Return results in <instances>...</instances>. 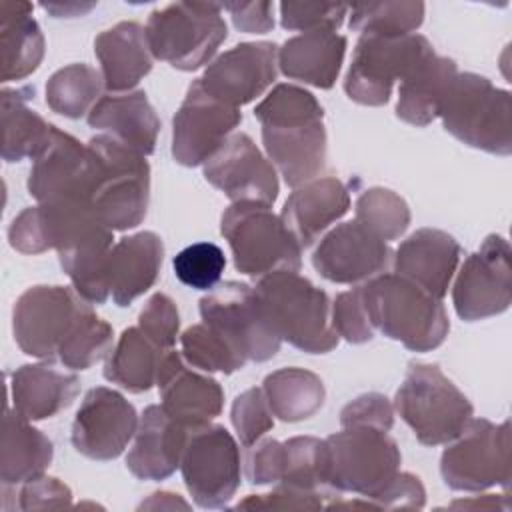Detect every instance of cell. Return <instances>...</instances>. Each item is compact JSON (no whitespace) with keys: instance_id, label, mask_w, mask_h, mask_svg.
Listing matches in <instances>:
<instances>
[{"instance_id":"1","label":"cell","mask_w":512,"mask_h":512,"mask_svg":"<svg viewBox=\"0 0 512 512\" xmlns=\"http://www.w3.org/2000/svg\"><path fill=\"white\" fill-rule=\"evenodd\" d=\"M254 116L262 126L268 160L290 188H298L326 166L324 108L312 92L296 84H276Z\"/></svg>"},{"instance_id":"2","label":"cell","mask_w":512,"mask_h":512,"mask_svg":"<svg viewBox=\"0 0 512 512\" xmlns=\"http://www.w3.org/2000/svg\"><path fill=\"white\" fill-rule=\"evenodd\" d=\"M372 328L412 352L438 348L450 330L440 298L398 274H378L360 284Z\"/></svg>"},{"instance_id":"3","label":"cell","mask_w":512,"mask_h":512,"mask_svg":"<svg viewBox=\"0 0 512 512\" xmlns=\"http://www.w3.org/2000/svg\"><path fill=\"white\" fill-rule=\"evenodd\" d=\"M254 290L280 340L308 354H326L338 346L330 298L308 278L294 270H276L258 278Z\"/></svg>"},{"instance_id":"4","label":"cell","mask_w":512,"mask_h":512,"mask_svg":"<svg viewBox=\"0 0 512 512\" xmlns=\"http://www.w3.org/2000/svg\"><path fill=\"white\" fill-rule=\"evenodd\" d=\"M438 116L444 130L462 144L496 154H512V100L486 76L458 72L450 82Z\"/></svg>"},{"instance_id":"5","label":"cell","mask_w":512,"mask_h":512,"mask_svg":"<svg viewBox=\"0 0 512 512\" xmlns=\"http://www.w3.org/2000/svg\"><path fill=\"white\" fill-rule=\"evenodd\" d=\"M402 454L388 432L370 426L342 428L324 440V484L376 500L400 472Z\"/></svg>"},{"instance_id":"6","label":"cell","mask_w":512,"mask_h":512,"mask_svg":"<svg viewBox=\"0 0 512 512\" xmlns=\"http://www.w3.org/2000/svg\"><path fill=\"white\" fill-rule=\"evenodd\" d=\"M394 408L424 446L452 442L474 416L466 394L436 366L410 362Z\"/></svg>"},{"instance_id":"7","label":"cell","mask_w":512,"mask_h":512,"mask_svg":"<svg viewBox=\"0 0 512 512\" xmlns=\"http://www.w3.org/2000/svg\"><path fill=\"white\" fill-rule=\"evenodd\" d=\"M146 38L156 60L192 72L210 64L228 36L222 6L216 2H172L150 12Z\"/></svg>"},{"instance_id":"8","label":"cell","mask_w":512,"mask_h":512,"mask_svg":"<svg viewBox=\"0 0 512 512\" xmlns=\"http://www.w3.org/2000/svg\"><path fill=\"white\" fill-rule=\"evenodd\" d=\"M220 234L230 246L236 270L246 276L298 272L302 266V246L270 206L234 202L220 218Z\"/></svg>"},{"instance_id":"9","label":"cell","mask_w":512,"mask_h":512,"mask_svg":"<svg viewBox=\"0 0 512 512\" xmlns=\"http://www.w3.org/2000/svg\"><path fill=\"white\" fill-rule=\"evenodd\" d=\"M100 162L92 208L112 230L136 228L148 212L150 166L146 156L108 134L88 140Z\"/></svg>"},{"instance_id":"10","label":"cell","mask_w":512,"mask_h":512,"mask_svg":"<svg viewBox=\"0 0 512 512\" xmlns=\"http://www.w3.org/2000/svg\"><path fill=\"white\" fill-rule=\"evenodd\" d=\"M434 54L428 38L416 32L404 36L360 34L344 78V92L356 104L382 106L390 100L394 82Z\"/></svg>"},{"instance_id":"11","label":"cell","mask_w":512,"mask_h":512,"mask_svg":"<svg viewBox=\"0 0 512 512\" xmlns=\"http://www.w3.org/2000/svg\"><path fill=\"white\" fill-rule=\"evenodd\" d=\"M440 474L448 488L482 492L510 482V422L494 424L470 418L466 428L444 448Z\"/></svg>"},{"instance_id":"12","label":"cell","mask_w":512,"mask_h":512,"mask_svg":"<svg viewBox=\"0 0 512 512\" xmlns=\"http://www.w3.org/2000/svg\"><path fill=\"white\" fill-rule=\"evenodd\" d=\"M90 308L74 288L38 284L24 290L12 310V332L28 356L52 362L80 316Z\"/></svg>"},{"instance_id":"13","label":"cell","mask_w":512,"mask_h":512,"mask_svg":"<svg viewBox=\"0 0 512 512\" xmlns=\"http://www.w3.org/2000/svg\"><path fill=\"white\" fill-rule=\"evenodd\" d=\"M198 308L202 322L234 344L246 360L266 362L280 350L282 340L250 284L222 282L200 298Z\"/></svg>"},{"instance_id":"14","label":"cell","mask_w":512,"mask_h":512,"mask_svg":"<svg viewBox=\"0 0 512 512\" xmlns=\"http://www.w3.org/2000/svg\"><path fill=\"white\" fill-rule=\"evenodd\" d=\"M182 480L200 508H224L240 486V448L220 424L190 430L180 460Z\"/></svg>"},{"instance_id":"15","label":"cell","mask_w":512,"mask_h":512,"mask_svg":"<svg viewBox=\"0 0 512 512\" xmlns=\"http://www.w3.org/2000/svg\"><path fill=\"white\" fill-rule=\"evenodd\" d=\"M100 178L96 152L72 134L54 128L46 148L34 158L28 192L40 202H82L92 206Z\"/></svg>"},{"instance_id":"16","label":"cell","mask_w":512,"mask_h":512,"mask_svg":"<svg viewBox=\"0 0 512 512\" xmlns=\"http://www.w3.org/2000/svg\"><path fill=\"white\" fill-rule=\"evenodd\" d=\"M510 256L508 240L500 234H488L482 246L464 260L452 288V304L458 318L478 322L510 308Z\"/></svg>"},{"instance_id":"17","label":"cell","mask_w":512,"mask_h":512,"mask_svg":"<svg viewBox=\"0 0 512 512\" xmlns=\"http://www.w3.org/2000/svg\"><path fill=\"white\" fill-rule=\"evenodd\" d=\"M240 122V108L210 96L196 78L172 120V158L188 168L204 164Z\"/></svg>"},{"instance_id":"18","label":"cell","mask_w":512,"mask_h":512,"mask_svg":"<svg viewBox=\"0 0 512 512\" xmlns=\"http://www.w3.org/2000/svg\"><path fill=\"white\" fill-rule=\"evenodd\" d=\"M204 178L234 202L272 206L280 184L274 164L244 132H232L226 142L202 164Z\"/></svg>"},{"instance_id":"19","label":"cell","mask_w":512,"mask_h":512,"mask_svg":"<svg viewBox=\"0 0 512 512\" xmlns=\"http://www.w3.org/2000/svg\"><path fill=\"white\" fill-rule=\"evenodd\" d=\"M136 408L116 390L90 388L72 422V446L90 460L118 458L138 430Z\"/></svg>"},{"instance_id":"20","label":"cell","mask_w":512,"mask_h":512,"mask_svg":"<svg viewBox=\"0 0 512 512\" xmlns=\"http://www.w3.org/2000/svg\"><path fill=\"white\" fill-rule=\"evenodd\" d=\"M278 74V46L274 42H240L218 54L198 78L216 100L240 108L258 98Z\"/></svg>"},{"instance_id":"21","label":"cell","mask_w":512,"mask_h":512,"mask_svg":"<svg viewBox=\"0 0 512 512\" xmlns=\"http://www.w3.org/2000/svg\"><path fill=\"white\" fill-rule=\"evenodd\" d=\"M392 250L356 220L328 230L314 254V270L334 284H362L386 270Z\"/></svg>"},{"instance_id":"22","label":"cell","mask_w":512,"mask_h":512,"mask_svg":"<svg viewBox=\"0 0 512 512\" xmlns=\"http://www.w3.org/2000/svg\"><path fill=\"white\" fill-rule=\"evenodd\" d=\"M156 386L164 412L186 430L202 428L222 412L224 390L220 382L194 370L174 348L162 352Z\"/></svg>"},{"instance_id":"23","label":"cell","mask_w":512,"mask_h":512,"mask_svg":"<svg viewBox=\"0 0 512 512\" xmlns=\"http://www.w3.org/2000/svg\"><path fill=\"white\" fill-rule=\"evenodd\" d=\"M462 248L454 236L438 228L412 232L394 252V274L424 288L434 298H444L458 268Z\"/></svg>"},{"instance_id":"24","label":"cell","mask_w":512,"mask_h":512,"mask_svg":"<svg viewBox=\"0 0 512 512\" xmlns=\"http://www.w3.org/2000/svg\"><path fill=\"white\" fill-rule=\"evenodd\" d=\"M188 432L160 404L146 406L126 456V468L138 480H166L180 468Z\"/></svg>"},{"instance_id":"25","label":"cell","mask_w":512,"mask_h":512,"mask_svg":"<svg viewBox=\"0 0 512 512\" xmlns=\"http://www.w3.org/2000/svg\"><path fill=\"white\" fill-rule=\"evenodd\" d=\"M350 208L348 186L336 176H318L288 196L280 218L302 248L312 246L320 234Z\"/></svg>"},{"instance_id":"26","label":"cell","mask_w":512,"mask_h":512,"mask_svg":"<svg viewBox=\"0 0 512 512\" xmlns=\"http://www.w3.org/2000/svg\"><path fill=\"white\" fill-rule=\"evenodd\" d=\"M86 122L142 156H150L156 148L160 118L144 90L102 96L88 112Z\"/></svg>"},{"instance_id":"27","label":"cell","mask_w":512,"mask_h":512,"mask_svg":"<svg viewBox=\"0 0 512 512\" xmlns=\"http://www.w3.org/2000/svg\"><path fill=\"white\" fill-rule=\"evenodd\" d=\"M94 54L100 62L104 88L110 94L132 92L154 62L146 28L138 22H118L100 32L94 38Z\"/></svg>"},{"instance_id":"28","label":"cell","mask_w":512,"mask_h":512,"mask_svg":"<svg viewBox=\"0 0 512 512\" xmlns=\"http://www.w3.org/2000/svg\"><path fill=\"white\" fill-rule=\"evenodd\" d=\"M346 44V36L338 32H302L278 48V68L286 78L328 90L340 74Z\"/></svg>"},{"instance_id":"29","label":"cell","mask_w":512,"mask_h":512,"mask_svg":"<svg viewBox=\"0 0 512 512\" xmlns=\"http://www.w3.org/2000/svg\"><path fill=\"white\" fill-rule=\"evenodd\" d=\"M164 244L156 232L144 230L120 238L110 252V294L116 306H130L160 276Z\"/></svg>"},{"instance_id":"30","label":"cell","mask_w":512,"mask_h":512,"mask_svg":"<svg viewBox=\"0 0 512 512\" xmlns=\"http://www.w3.org/2000/svg\"><path fill=\"white\" fill-rule=\"evenodd\" d=\"M80 392L74 372H64L54 364H24L12 372L10 394L14 410L26 420H46L66 410Z\"/></svg>"},{"instance_id":"31","label":"cell","mask_w":512,"mask_h":512,"mask_svg":"<svg viewBox=\"0 0 512 512\" xmlns=\"http://www.w3.org/2000/svg\"><path fill=\"white\" fill-rule=\"evenodd\" d=\"M52 456V440L14 408H6L0 450L2 486H16L44 476Z\"/></svg>"},{"instance_id":"32","label":"cell","mask_w":512,"mask_h":512,"mask_svg":"<svg viewBox=\"0 0 512 512\" xmlns=\"http://www.w3.org/2000/svg\"><path fill=\"white\" fill-rule=\"evenodd\" d=\"M458 74L456 62L446 56H430L400 80L396 116L412 126H428L438 118L440 102Z\"/></svg>"},{"instance_id":"33","label":"cell","mask_w":512,"mask_h":512,"mask_svg":"<svg viewBox=\"0 0 512 512\" xmlns=\"http://www.w3.org/2000/svg\"><path fill=\"white\" fill-rule=\"evenodd\" d=\"M2 82L24 80L38 70L44 58V36L32 18L30 2L0 4Z\"/></svg>"},{"instance_id":"34","label":"cell","mask_w":512,"mask_h":512,"mask_svg":"<svg viewBox=\"0 0 512 512\" xmlns=\"http://www.w3.org/2000/svg\"><path fill=\"white\" fill-rule=\"evenodd\" d=\"M34 94V86L2 90V158L6 162L36 158L54 134L56 126L28 106Z\"/></svg>"},{"instance_id":"35","label":"cell","mask_w":512,"mask_h":512,"mask_svg":"<svg viewBox=\"0 0 512 512\" xmlns=\"http://www.w3.org/2000/svg\"><path fill=\"white\" fill-rule=\"evenodd\" d=\"M262 390L272 414L282 422H302L312 418L326 400V388L318 374L306 368H280L270 372Z\"/></svg>"},{"instance_id":"36","label":"cell","mask_w":512,"mask_h":512,"mask_svg":"<svg viewBox=\"0 0 512 512\" xmlns=\"http://www.w3.org/2000/svg\"><path fill=\"white\" fill-rule=\"evenodd\" d=\"M162 352L138 326H130L106 356L104 378L132 394L148 392L156 384Z\"/></svg>"},{"instance_id":"37","label":"cell","mask_w":512,"mask_h":512,"mask_svg":"<svg viewBox=\"0 0 512 512\" xmlns=\"http://www.w3.org/2000/svg\"><path fill=\"white\" fill-rule=\"evenodd\" d=\"M114 230H104L68 250L58 252L72 288L90 304H104L110 296V252Z\"/></svg>"},{"instance_id":"38","label":"cell","mask_w":512,"mask_h":512,"mask_svg":"<svg viewBox=\"0 0 512 512\" xmlns=\"http://www.w3.org/2000/svg\"><path fill=\"white\" fill-rule=\"evenodd\" d=\"M102 74L84 64H68L56 70L46 82V104L52 112L78 120L102 98Z\"/></svg>"},{"instance_id":"39","label":"cell","mask_w":512,"mask_h":512,"mask_svg":"<svg viewBox=\"0 0 512 512\" xmlns=\"http://www.w3.org/2000/svg\"><path fill=\"white\" fill-rule=\"evenodd\" d=\"M350 10V30L360 34L378 36H404L414 34L424 22L426 6L414 0L396 2H368L356 4Z\"/></svg>"},{"instance_id":"40","label":"cell","mask_w":512,"mask_h":512,"mask_svg":"<svg viewBox=\"0 0 512 512\" xmlns=\"http://www.w3.org/2000/svg\"><path fill=\"white\" fill-rule=\"evenodd\" d=\"M182 358L202 372L232 374L248 362L242 352L208 324H194L180 334Z\"/></svg>"},{"instance_id":"41","label":"cell","mask_w":512,"mask_h":512,"mask_svg":"<svg viewBox=\"0 0 512 512\" xmlns=\"http://www.w3.org/2000/svg\"><path fill=\"white\" fill-rule=\"evenodd\" d=\"M354 220L384 242H390L408 230L410 208L400 194L382 186H374L358 196Z\"/></svg>"},{"instance_id":"42","label":"cell","mask_w":512,"mask_h":512,"mask_svg":"<svg viewBox=\"0 0 512 512\" xmlns=\"http://www.w3.org/2000/svg\"><path fill=\"white\" fill-rule=\"evenodd\" d=\"M112 342V326L106 320L98 318L90 306L80 316L70 336L64 340L58 352V360L70 370H86L110 354Z\"/></svg>"},{"instance_id":"43","label":"cell","mask_w":512,"mask_h":512,"mask_svg":"<svg viewBox=\"0 0 512 512\" xmlns=\"http://www.w3.org/2000/svg\"><path fill=\"white\" fill-rule=\"evenodd\" d=\"M276 484L320 490L324 484V440L294 436L282 442V476Z\"/></svg>"},{"instance_id":"44","label":"cell","mask_w":512,"mask_h":512,"mask_svg":"<svg viewBox=\"0 0 512 512\" xmlns=\"http://www.w3.org/2000/svg\"><path fill=\"white\" fill-rule=\"evenodd\" d=\"M172 268L176 278L184 286L210 292L218 286L222 278V272L226 268V256L222 248L214 242H194L174 256Z\"/></svg>"},{"instance_id":"45","label":"cell","mask_w":512,"mask_h":512,"mask_svg":"<svg viewBox=\"0 0 512 512\" xmlns=\"http://www.w3.org/2000/svg\"><path fill=\"white\" fill-rule=\"evenodd\" d=\"M232 426L244 448L254 446L268 430L274 428V414L262 388H248L238 394L230 410Z\"/></svg>"},{"instance_id":"46","label":"cell","mask_w":512,"mask_h":512,"mask_svg":"<svg viewBox=\"0 0 512 512\" xmlns=\"http://www.w3.org/2000/svg\"><path fill=\"white\" fill-rule=\"evenodd\" d=\"M280 24L284 30H330L336 32L348 12L336 2H280Z\"/></svg>"},{"instance_id":"47","label":"cell","mask_w":512,"mask_h":512,"mask_svg":"<svg viewBox=\"0 0 512 512\" xmlns=\"http://www.w3.org/2000/svg\"><path fill=\"white\" fill-rule=\"evenodd\" d=\"M330 322L334 332L350 344H364L374 338V328L366 314L360 284H356L352 290L340 292L334 298L330 308Z\"/></svg>"},{"instance_id":"48","label":"cell","mask_w":512,"mask_h":512,"mask_svg":"<svg viewBox=\"0 0 512 512\" xmlns=\"http://www.w3.org/2000/svg\"><path fill=\"white\" fill-rule=\"evenodd\" d=\"M138 328L160 350H170L180 332V314L174 300L162 292L152 294L138 314Z\"/></svg>"},{"instance_id":"49","label":"cell","mask_w":512,"mask_h":512,"mask_svg":"<svg viewBox=\"0 0 512 512\" xmlns=\"http://www.w3.org/2000/svg\"><path fill=\"white\" fill-rule=\"evenodd\" d=\"M322 490H306L290 484H276L268 494H252L238 502L236 510H300V508H322L324 506Z\"/></svg>"},{"instance_id":"50","label":"cell","mask_w":512,"mask_h":512,"mask_svg":"<svg viewBox=\"0 0 512 512\" xmlns=\"http://www.w3.org/2000/svg\"><path fill=\"white\" fill-rule=\"evenodd\" d=\"M340 424L342 428L370 426L388 432L394 424V406L384 394L366 392L342 408Z\"/></svg>"},{"instance_id":"51","label":"cell","mask_w":512,"mask_h":512,"mask_svg":"<svg viewBox=\"0 0 512 512\" xmlns=\"http://www.w3.org/2000/svg\"><path fill=\"white\" fill-rule=\"evenodd\" d=\"M282 476V442L266 438L258 442L246 456V478L254 486L276 484Z\"/></svg>"},{"instance_id":"52","label":"cell","mask_w":512,"mask_h":512,"mask_svg":"<svg viewBox=\"0 0 512 512\" xmlns=\"http://www.w3.org/2000/svg\"><path fill=\"white\" fill-rule=\"evenodd\" d=\"M72 502L70 488L52 476H40L24 486L18 492V508L20 510H36V508H62Z\"/></svg>"},{"instance_id":"53","label":"cell","mask_w":512,"mask_h":512,"mask_svg":"<svg viewBox=\"0 0 512 512\" xmlns=\"http://www.w3.org/2000/svg\"><path fill=\"white\" fill-rule=\"evenodd\" d=\"M232 18V24L246 34H266L274 28V2H224L220 4Z\"/></svg>"},{"instance_id":"54","label":"cell","mask_w":512,"mask_h":512,"mask_svg":"<svg viewBox=\"0 0 512 512\" xmlns=\"http://www.w3.org/2000/svg\"><path fill=\"white\" fill-rule=\"evenodd\" d=\"M426 490L418 476L410 472H398L394 480L376 500L378 508H424Z\"/></svg>"},{"instance_id":"55","label":"cell","mask_w":512,"mask_h":512,"mask_svg":"<svg viewBox=\"0 0 512 512\" xmlns=\"http://www.w3.org/2000/svg\"><path fill=\"white\" fill-rule=\"evenodd\" d=\"M44 10H48L50 14H54V18H64V16H82L86 14L88 10H92L96 4L90 2V4H78V2H68V4H62V2H42L40 4Z\"/></svg>"},{"instance_id":"56","label":"cell","mask_w":512,"mask_h":512,"mask_svg":"<svg viewBox=\"0 0 512 512\" xmlns=\"http://www.w3.org/2000/svg\"><path fill=\"white\" fill-rule=\"evenodd\" d=\"M140 508H188L184 500L178 498V494L172 492H156L150 500L142 502Z\"/></svg>"}]
</instances>
